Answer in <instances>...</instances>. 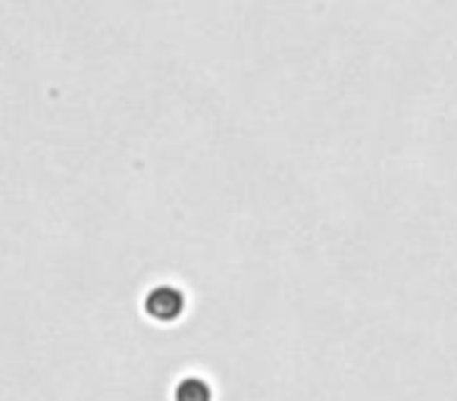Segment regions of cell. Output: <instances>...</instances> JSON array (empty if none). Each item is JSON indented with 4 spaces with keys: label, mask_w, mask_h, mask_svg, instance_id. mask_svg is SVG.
<instances>
[{
    "label": "cell",
    "mask_w": 457,
    "mask_h": 401,
    "mask_svg": "<svg viewBox=\"0 0 457 401\" xmlns=\"http://www.w3.org/2000/svg\"><path fill=\"white\" fill-rule=\"evenodd\" d=\"M179 301H182L179 298V292H172V288H160V292H154L151 301H147V311L157 313V317H163V320H170V317H176Z\"/></svg>",
    "instance_id": "cell-1"
},
{
    "label": "cell",
    "mask_w": 457,
    "mask_h": 401,
    "mask_svg": "<svg viewBox=\"0 0 457 401\" xmlns=\"http://www.w3.org/2000/svg\"><path fill=\"white\" fill-rule=\"evenodd\" d=\"M179 401H207V388L195 380L182 382V388H179Z\"/></svg>",
    "instance_id": "cell-2"
}]
</instances>
